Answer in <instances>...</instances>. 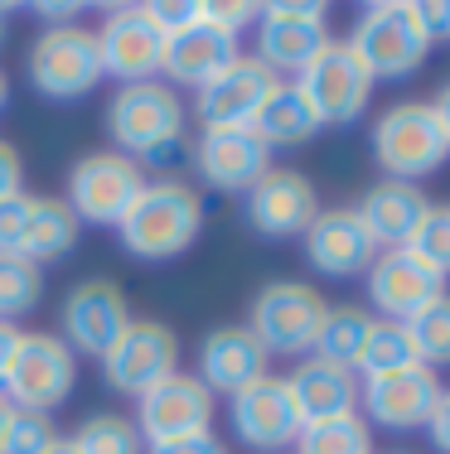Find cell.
<instances>
[{"instance_id": "obj_37", "label": "cell", "mask_w": 450, "mask_h": 454, "mask_svg": "<svg viewBox=\"0 0 450 454\" xmlns=\"http://www.w3.org/2000/svg\"><path fill=\"white\" fill-rule=\"evenodd\" d=\"M141 10H146V20H150V25H155L165 39L203 20V0H150V5H141Z\"/></svg>"}, {"instance_id": "obj_5", "label": "cell", "mask_w": 450, "mask_h": 454, "mask_svg": "<svg viewBox=\"0 0 450 454\" xmlns=\"http://www.w3.org/2000/svg\"><path fill=\"white\" fill-rule=\"evenodd\" d=\"M344 44L359 53V63L368 68L373 82L378 78H392V82L412 78L426 63V53H431V44L422 39V29L412 25L407 0H378V5H368Z\"/></svg>"}, {"instance_id": "obj_7", "label": "cell", "mask_w": 450, "mask_h": 454, "mask_svg": "<svg viewBox=\"0 0 450 454\" xmlns=\"http://www.w3.org/2000/svg\"><path fill=\"white\" fill-rule=\"evenodd\" d=\"M146 175L136 169V160H126L122 150H98L83 155L68 175V208L78 223H98V227H116L131 213V203L141 199Z\"/></svg>"}, {"instance_id": "obj_31", "label": "cell", "mask_w": 450, "mask_h": 454, "mask_svg": "<svg viewBox=\"0 0 450 454\" xmlns=\"http://www.w3.org/2000/svg\"><path fill=\"white\" fill-rule=\"evenodd\" d=\"M407 339L416 348L422 367H450V295H436L431 305H422L407 319Z\"/></svg>"}, {"instance_id": "obj_1", "label": "cell", "mask_w": 450, "mask_h": 454, "mask_svg": "<svg viewBox=\"0 0 450 454\" xmlns=\"http://www.w3.org/2000/svg\"><path fill=\"white\" fill-rule=\"evenodd\" d=\"M203 227V203L185 179H155L141 189V199L131 203L116 232L122 247L141 262H170V256L189 252Z\"/></svg>"}, {"instance_id": "obj_44", "label": "cell", "mask_w": 450, "mask_h": 454, "mask_svg": "<svg viewBox=\"0 0 450 454\" xmlns=\"http://www.w3.org/2000/svg\"><path fill=\"white\" fill-rule=\"evenodd\" d=\"M78 10H83V5H35V15H44L49 29H53V25H73L68 15H78Z\"/></svg>"}, {"instance_id": "obj_25", "label": "cell", "mask_w": 450, "mask_h": 454, "mask_svg": "<svg viewBox=\"0 0 450 454\" xmlns=\"http://www.w3.org/2000/svg\"><path fill=\"white\" fill-rule=\"evenodd\" d=\"M286 387H291V402H296L300 426L335 420V416H353V411H359V377H353L349 367L305 358L291 377H286Z\"/></svg>"}, {"instance_id": "obj_46", "label": "cell", "mask_w": 450, "mask_h": 454, "mask_svg": "<svg viewBox=\"0 0 450 454\" xmlns=\"http://www.w3.org/2000/svg\"><path fill=\"white\" fill-rule=\"evenodd\" d=\"M20 329L15 324H0V377H5V363H10V348H15Z\"/></svg>"}, {"instance_id": "obj_47", "label": "cell", "mask_w": 450, "mask_h": 454, "mask_svg": "<svg viewBox=\"0 0 450 454\" xmlns=\"http://www.w3.org/2000/svg\"><path fill=\"white\" fill-rule=\"evenodd\" d=\"M10 416H15V406L0 396V450H5V426H10Z\"/></svg>"}, {"instance_id": "obj_43", "label": "cell", "mask_w": 450, "mask_h": 454, "mask_svg": "<svg viewBox=\"0 0 450 454\" xmlns=\"http://www.w3.org/2000/svg\"><path fill=\"white\" fill-rule=\"evenodd\" d=\"M426 430H431V445L441 450V454H450V392H441V402H436Z\"/></svg>"}, {"instance_id": "obj_34", "label": "cell", "mask_w": 450, "mask_h": 454, "mask_svg": "<svg viewBox=\"0 0 450 454\" xmlns=\"http://www.w3.org/2000/svg\"><path fill=\"white\" fill-rule=\"evenodd\" d=\"M402 252L416 256L431 276L446 280L450 276V208H426V218L416 223V232L407 237Z\"/></svg>"}, {"instance_id": "obj_33", "label": "cell", "mask_w": 450, "mask_h": 454, "mask_svg": "<svg viewBox=\"0 0 450 454\" xmlns=\"http://www.w3.org/2000/svg\"><path fill=\"white\" fill-rule=\"evenodd\" d=\"M68 445L78 454H141V430H136V420L116 416V411H102V416L83 420Z\"/></svg>"}, {"instance_id": "obj_12", "label": "cell", "mask_w": 450, "mask_h": 454, "mask_svg": "<svg viewBox=\"0 0 450 454\" xmlns=\"http://www.w3.org/2000/svg\"><path fill=\"white\" fill-rule=\"evenodd\" d=\"M276 82H281V78H276L262 59L238 53L218 78H209L199 88V97H194L199 126H203V131H242V126H252V116L262 112L266 92H272Z\"/></svg>"}, {"instance_id": "obj_48", "label": "cell", "mask_w": 450, "mask_h": 454, "mask_svg": "<svg viewBox=\"0 0 450 454\" xmlns=\"http://www.w3.org/2000/svg\"><path fill=\"white\" fill-rule=\"evenodd\" d=\"M5 97H10V82H5V73H0V112H5Z\"/></svg>"}, {"instance_id": "obj_13", "label": "cell", "mask_w": 450, "mask_h": 454, "mask_svg": "<svg viewBox=\"0 0 450 454\" xmlns=\"http://www.w3.org/2000/svg\"><path fill=\"white\" fill-rule=\"evenodd\" d=\"M98 53H102V73L116 78L122 88L155 82L160 59H165V35L146 20L141 5H116L98 29Z\"/></svg>"}, {"instance_id": "obj_17", "label": "cell", "mask_w": 450, "mask_h": 454, "mask_svg": "<svg viewBox=\"0 0 450 454\" xmlns=\"http://www.w3.org/2000/svg\"><path fill=\"white\" fill-rule=\"evenodd\" d=\"M441 377L431 367H402V372L388 377H363L359 387V402L368 411V420L388 430H422L431 420L436 402H441Z\"/></svg>"}, {"instance_id": "obj_20", "label": "cell", "mask_w": 450, "mask_h": 454, "mask_svg": "<svg viewBox=\"0 0 450 454\" xmlns=\"http://www.w3.org/2000/svg\"><path fill=\"white\" fill-rule=\"evenodd\" d=\"M194 165L213 189L248 193L272 169V150L252 126H242V131H203V140L194 145Z\"/></svg>"}, {"instance_id": "obj_29", "label": "cell", "mask_w": 450, "mask_h": 454, "mask_svg": "<svg viewBox=\"0 0 450 454\" xmlns=\"http://www.w3.org/2000/svg\"><path fill=\"white\" fill-rule=\"evenodd\" d=\"M402 367H422V363H416L412 339H407V324L373 319V329H368V339H363V353H359V363H353V372L388 377V372H402Z\"/></svg>"}, {"instance_id": "obj_39", "label": "cell", "mask_w": 450, "mask_h": 454, "mask_svg": "<svg viewBox=\"0 0 450 454\" xmlns=\"http://www.w3.org/2000/svg\"><path fill=\"white\" fill-rule=\"evenodd\" d=\"M257 15H262V5H252V0H203V20L228 29V35L257 25Z\"/></svg>"}, {"instance_id": "obj_30", "label": "cell", "mask_w": 450, "mask_h": 454, "mask_svg": "<svg viewBox=\"0 0 450 454\" xmlns=\"http://www.w3.org/2000/svg\"><path fill=\"white\" fill-rule=\"evenodd\" d=\"M296 454H373L368 420H363L359 411H353V416H335V420H315V426H300Z\"/></svg>"}, {"instance_id": "obj_14", "label": "cell", "mask_w": 450, "mask_h": 454, "mask_svg": "<svg viewBox=\"0 0 450 454\" xmlns=\"http://www.w3.org/2000/svg\"><path fill=\"white\" fill-rule=\"evenodd\" d=\"M209 426H213V392L194 372H170L165 382L141 396V411H136V430L150 445L203 435Z\"/></svg>"}, {"instance_id": "obj_50", "label": "cell", "mask_w": 450, "mask_h": 454, "mask_svg": "<svg viewBox=\"0 0 450 454\" xmlns=\"http://www.w3.org/2000/svg\"><path fill=\"white\" fill-rule=\"evenodd\" d=\"M0 39H5V5H0Z\"/></svg>"}, {"instance_id": "obj_42", "label": "cell", "mask_w": 450, "mask_h": 454, "mask_svg": "<svg viewBox=\"0 0 450 454\" xmlns=\"http://www.w3.org/2000/svg\"><path fill=\"white\" fill-rule=\"evenodd\" d=\"M20 179H25V165H20V150L10 140H0V199L20 193Z\"/></svg>"}, {"instance_id": "obj_3", "label": "cell", "mask_w": 450, "mask_h": 454, "mask_svg": "<svg viewBox=\"0 0 450 454\" xmlns=\"http://www.w3.org/2000/svg\"><path fill=\"white\" fill-rule=\"evenodd\" d=\"M373 160H378V169H388V179H402V184L436 175L450 160V140L441 121H436L431 102L388 106L383 121L373 126Z\"/></svg>"}, {"instance_id": "obj_10", "label": "cell", "mask_w": 450, "mask_h": 454, "mask_svg": "<svg viewBox=\"0 0 450 454\" xmlns=\"http://www.w3.org/2000/svg\"><path fill=\"white\" fill-rule=\"evenodd\" d=\"M102 372L116 392L141 402L150 387H160L170 372H179L175 329H170V324H155V319H131L122 339L102 353Z\"/></svg>"}, {"instance_id": "obj_21", "label": "cell", "mask_w": 450, "mask_h": 454, "mask_svg": "<svg viewBox=\"0 0 450 454\" xmlns=\"http://www.w3.org/2000/svg\"><path fill=\"white\" fill-rule=\"evenodd\" d=\"M266 363L272 358L252 339L248 324H223V329L203 333V343H199V382L223 396H238L242 387L266 377Z\"/></svg>"}, {"instance_id": "obj_45", "label": "cell", "mask_w": 450, "mask_h": 454, "mask_svg": "<svg viewBox=\"0 0 450 454\" xmlns=\"http://www.w3.org/2000/svg\"><path fill=\"white\" fill-rule=\"evenodd\" d=\"M431 112H436V121H441V131H446V140H450V82H446L441 92H436Z\"/></svg>"}, {"instance_id": "obj_36", "label": "cell", "mask_w": 450, "mask_h": 454, "mask_svg": "<svg viewBox=\"0 0 450 454\" xmlns=\"http://www.w3.org/2000/svg\"><path fill=\"white\" fill-rule=\"evenodd\" d=\"M29 208H35V193H10L0 199V256H20V242H25L29 227Z\"/></svg>"}, {"instance_id": "obj_8", "label": "cell", "mask_w": 450, "mask_h": 454, "mask_svg": "<svg viewBox=\"0 0 450 454\" xmlns=\"http://www.w3.org/2000/svg\"><path fill=\"white\" fill-rule=\"evenodd\" d=\"M296 88L310 102V112H315L320 126H349V121H359L363 106H368L373 78L349 44H335V39H329V44L310 59V68L296 78Z\"/></svg>"}, {"instance_id": "obj_26", "label": "cell", "mask_w": 450, "mask_h": 454, "mask_svg": "<svg viewBox=\"0 0 450 454\" xmlns=\"http://www.w3.org/2000/svg\"><path fill=\"white\" fill-rule=\"evenodd\" d=\"M252 131L266 140V150H276V145L286 150V145H305L320 131V121H315V112H310V102L300 97L296 82H276L266 92L262 112L252 116Z\"/></svg>"}, {"instance_id": "obj_23", "label": "cell", "mask_w": 450, "mask_h": 454, "mask_svg": "<svg viewBox=\"0 0 450 454\" xmlns=\"http://www.w3.org/2000/svg\"><path fill=\"white\" fill-rule=\"evenodd\" d=\"M233 59H238V35L199 20V25H189V29H179V35L165 39L160 73H165L175 88H203V82L218 78Z\"/></svg>"}, {"instance_id": "obj_38", "label": "cell", "mask_w": 450, "mask_h": 454, "mask_svg": "<svg viewBox=\"0 0 450 454\" xmlns=\"http://www.w3.org/2000/svg\"><path fill=\"white\" fill-rule=\"evenodd\" d=\"M412 25L422 29L426 44H446L450 39V0H407Z\"/></svg>"}, {"instance_id": "obj_49", "label": "cell", "mask_w": 450, "mask_h": 454, "mask_svg": "<svg viewBox=\"0 0 450 454\" xmlns=\"http://www.w3.org/2000/svg\"><path fill=\"white\" fill-rule=\"evenodd\" d=\"M49 454H78V450H73V445H68V440H59V445H53Z\"/></svg>"}, {"instance_id": "obj_24", "label": "cell", "mask_w": 450, "mask_h": 454, "mask_svg": "<svg viewBox=\"0 0 450 454\" xmlns=\"http://www.w3.org/2000/svg\"><path fill=\"white\" fill-rule=\"evenodd\" d=\"M426 208H431V203H426V193L416 189V184L383 179L363 193V203L353 213H359L363 232L373 237L378 252H398V247H407V237L416 232V223L426 218Z\"/></svg>"}, {"instance_id": "obj_19", "label": "cell", "mask_w": 450, "mask_h": 454, "mask_svg": "<svg viewBox=\"0 0 450 454\" xmlns=\"http://www.w3.org/2000/svg\"><path fill=\"white\" fill-rule=\"evenodd\" d=\"M373 256H378V247L363 232V223L353 208L315 213V223L305 227V262L329 280H349V276L368 271Z\"/></svg>"}, {"instance_id": "obj_28", "label": "cell", "mask_w": 450, "mask_h": 454, "mask_svg": "<svg viewBox=\"0 0 450 454\" xmlns=\"http://www.w3.org/2000/svg\"><path fill=\"white\" fill-rule=\"evenodd\" d=\"M368 329H373V315H368V309H359V305L325 309V324H320V333H315V348H310V358L335 363V367H349V372H353V363H359V353H363Z\"/></svg>"}, {"instance_id": "obj_11", "label": "cell", "mask_w": 450, "mask_h": 454, "mask_svg": "<svg viewBox=\"0 0 450 454\" xmlns=\"http://www.w3.org/2000/svg\"><path fill=\"white\" fill-rule=\"evenodd\" d=\"M107 131H112V140L122 145L126 160H141L150 145L185 131V106H179V97L160 78L131 82V88H122L112 97V106H107Z\"/></svg>"}, {"instance_id": "obj_4", "label": "cell", "mask_w": 450, "mask_h": 454, "mask_svg": "<svg viewBox=\"0 0 450 454\" xmlns=\"http://www.w3.org/2000/svg\"><path fill=\"white\" fill-rule=\"evenodd\" d=\"M325 300L315 286H300V280H272V286L257 290L248 329L252 339L266 348V358H305L315 348V333L325 324Z\"/></svg>"}, {"instance_id": "obj_16", "label": "cell", "mask_w": 450, "mask_h": 454, "mask_svg": "<svg viewBox=\"0 0 450 454\" xmlns=\"http://www.w3.org/2000/svg\"><path fill=\"white\" fill-rule=\"evenodd\" d=\"M228 416H233V430H238L242 445L252 450H286L296 445L300 435V416H296V402H291V387L286 377H257L252 387H242L238 396H228Z\"/></svg>"}, {"instance_id": "obj_35", "label": "cell", "mask_w": 450, "mask_h": 454, "mask_svg": "<svg viewBox=\"0 0 450 454\" xmlns=\"http://www.w3.org/2000/svg\"><path fill=\"white\" fill-rule=\"evenodd\" d=\"M59 430H53V416L44 411H15L5 426V450L0 454H49L59 445Z\"/></svg>"}, {"instance_id": "obj_27", "label": "cell", "mask_w": 450, "mask_h": 454, "mask_svg": "<svg viewBox=\"0 0 450 454\" xmlns=\"http://www.w3.org/2000/svg\"><path fill=\"white\" fill-rule=\"evenodd\" d=\"M78 218L63 199H35L29 208V227H25V242H20V256H29L35 266L44 262H63V256L78 247Z\"/></svg>"}, {"instance_id": "obj_2", "label": "cell", "mask_w": 450, "mask_h": 454, "mask_svg": "<svg viewBox=\"0 0 450 454\" xmlns=\"http://www.w3.org/2000/svg\"><path fill=\"white\" fill-rule=\"evenodd\" d=\"M78 382V363L73 348L53 333H20L15 348H10L5 377H0V396L15 411H49L63 406L73 396Z\"/></svg>"}, {"instance_id": "obj_15", "label": "cell", "mask_w": 450, "mask_h": 454, "mask_svg": "<svg viewBox=\"0 0 450 454\" xmlns=\"http://www.w3.org/2000/svg\"><path fill=\"white\" fill-rule=\"evenodd\" d=\"M59 319H63V343H68L73 353L102 358V353L126 333L131 309H126V295L112 280H83V286L68 290Z\"/></svg>"}, {"instance_id": "obj_9", "label": "cell", "mask_w": 450, "mask_h": 454, "mask_svg": "<svg viewBox=\"0 0 450 454\" xmlns=\"http://www.w3.org/2000/svg\"><path fill=\"white\" fill-rule=\"evenodd\" d=\"M329 10L315 5V0H276V5H262L257 15V53L266 68L281 78V73H305L310 59L329 44Z\"/></svg>"}, {"instance_id": "obj_18", "label": "cell", "mask_w": 450, "mask_h": 454, "mask_svg": "<svg viewBox=\"0 0 450 454\" xmlns=\"http://www.w3.org/2000/svg\"><path fill=\"white\" fill-rule=\"evenodd\" d=\"M315 213H320L315 184L296 169H266L248 189V223L262 237H296V232L305 237Z\"/></svg>"}, {"instance_id": "obj_32", "label": "cell", "mask_w": 450, "mask_h": 454, "mask_svg": "<svg viewBox=\"0 0 450 454\" xmlns=\"http://www.w3.org/2000/svg\"><path fill=\"white\" fill-rule=\"evenodd\" d=\"M44 295V276L29 256H0V324L25 319Z\"/></svg>"}, {"instance_id": "obj_22", "label": "cell", "mask_w": 450, "mask_h": 454, "mask_svg": "<svg viewBox=\"0 0 450 454\" xmlns=\"http://www.w3.org/2000/svg\"><path fill=\"white\" fill-rule=\"evenodd\" d=\"M436 295H446V280L431 276L416 256H407L402 247L398 252H378L368 266V300L383 309V319H398L407 324L422 305H431Z\"/></svg>"}, {"instance_id": "obj_40", "label": "cell", "mask_w": 450, "mask_h": 454, "mask_svg": "<svg viewBox=\"0 0 450 454\" xmlns=\"http://www.w3.org/2000/svg\"><path fill=\"white\" fill-rule=\"evenodd\" d=\"M194 155V145H189V131H179V136H170V140H160V145H150L141 160H136V169H179L185 160Z\"/></svg>"}, {"instance_id": "obj_6", "label": "cell", "mask_w": 450, "mask_h": 454, "mask_svg": "<svg viewBox=\"0 0 450 454\" xmlns=\"http://www.w3.org/2000/svg\"><path fill=\"white\" fill-rule=\"evenodd\" d=\"M102 78L107 73L98 53V29L88 25H53L29 49V82H35V92L53 97V102L88 97Z\"/></svg>"}, {"instance_id": "obj_41", "label": "cell", "mask_w": 450, "mask_h": 454, "mask_svg": "<svg viewBox=\"0 0 450 454\" xmlns=\"http://www.w3.org/2000/svg\"><path fill=\"white\" fill-rule=\"evenodd\" d=\"M146 454H223V440H213V430H203V435H185V440H160Z\"/></svg>"}]
</instances>
